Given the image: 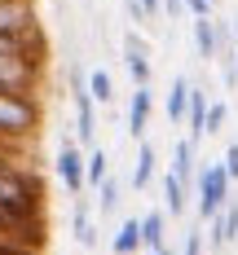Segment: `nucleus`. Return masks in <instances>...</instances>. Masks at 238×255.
Returning a JSON list of instances; mask_svg holds the SVG:
<instances>
[{
    "instance_id": "nucleus-1",
    "label": "nucleus",
    "mask_w": 238,
    "mask_h": 255,
    "mask_svg": "<svg viewBox=\"0 0 238 255\" xmlns=\"http://www.w3.org/2000/svg\"><path fill=\"white\" fill-rule=\"evenodd\" d=\"M0 216H13V220L44 216V180L18 154L0 158Z\"/></svg>"
},
{
    "instance_id": "nucleus-2",
    "label": "nucleus",
    "mask_w": 238,
    "mask_h": 255,
    "mask_svg": "<svg viewBox=\"0 0 238 255\" xmlns=\"http://www.w3.org/2000/svg\"><path fill=\"white\" fill-rule=\"evenodd\" d=\"M44 124L40 93H0V145L13 154H26L35 132Z\"/></svg>"
},
{
    "instance_id": "nucleus-3",
    "label": "nucleus",
    "mask_w": 238,
    "mask_h": 255,
    "mask_svg": "<svg viewBox=\"0 0 238 255\" xmlns=\"http://www.w3.org/2000/svg\"><path fill=\"white\" fill-rule=\"evenodd\" d=\"M225 203H230V176H225L221 163L203 158V167L194 172V211H199V220H212Z\"/></svg>"
},
{
    "instance_id": "nucleus-4",
    "label": "nucleus",
    "mask_w": 238,
    "mask_h": 255,
    "mask_svg": "<svg viewBox=\"0 0 238 255\" xmlns=\"http://www.w3.org/2000/svg\"><path fill=\"white\" fill-rule=\"evenodd\" d=\"M53 172H57V180L66 185V194L71 198H84V154H79V145L71 141V136H62V145H57V158H53Z\"/></svg>"
},
{
    "instance_id": "nucleus-5",
    "label": "nucleus",
    "mask_w": 238,
    "mask_h": 255,
    "mask_svg": "<svg viewBox=\"0 0 238 255\" xmlns=\"http://www.w3.org/2000/svg\"><path fill=\"white\" fill-rule=\"evenodd\" d=\"M71 97H75V136L79 141H93L97 136V106H93L88 88H84V71L71 75Z\"/></svg>"
},
{
    "instance_id": "nucleus-6",
    "label": "nucleus",
    "mask_w": 238,
    "mask_h": 255,
    "mask_svg": "<svg viewBox=\"0 0 238 255\" xmlns=\"http://www.w3.org/2000/svg\"><path fill=\"white\" fill-rule=\"evenodd\" d=\"M124 66H128V75H132V88H146V84L155 79V71H150V53H146V40H141L137 31L124 35Z\"/></svg>"
},
{
    "instance_id": "nucleus-7",
    "label": "nucleus",
    "mask_w": 238,
    "mask_h": 255,
    "mask_svg": "<svg viewBox=\"0 0 238 255\" xmlns=\"http://www.w3.org/2000/svg\"><path fill=\"white\" fill-rule=\"evenodd\" d=\"M208 225V251H225L230 242H238V203H225Z\"/></svg>"
},
{
    "instance_id": "nucleus-8",
    "label": "nucleus",
    "mask_w": 238,
    "mask_h": 255,
    "mask_svg": "<svg viewBox=\"0 0 238 255\" xmlns=\"http://www.w3.org/2000/svg\"><path fill=\"white\" fill-rule=\"evenodd\" d=\"M150 110H155V88L146 84V88H132L128 97V136H146L150 132Z\"/></svg>"
},
{
    "instance_id": "nucleus-9",
    "label": "nucleus",
    "mask_w": 238,
    "mask_h": 255,
    "mask_svg": "<svg viewBox=\"0 0 238 255\" xmlns=\"http://www.w3.org/2000/svg\"><path fill=\"white\" fill-rule=\"evenodd\" d=\"M203 115H208V88L190 84V102H185V141H203Z\"/></svg>"
},
{
    "instance_id": "nucleus-10",
    "label": "nucleus",
    "mask_w": 238,
    "mask_h": 255,
    "mask_svg": "<svg viewBox=\"0 0 238 255\" xmlns=\"http://www.w3.org/2000/svg\"><path fill=\"white\" fill-rule=\"evenodd\" d=\"M137 225H141V251L168 247V211H163V207L146 211V216H137Z\"/></svg>"
},
{
    "instance_id": "nucleus-11",
    "label": "nucleus",
    "mask_w": 238,
    "mask_h": 255,
    "mask_svg": "<svg viewBox=\"0 0 238 255\" xmlns=\"http://www.w3.org/2000/svg\"><path fill=\"white\" fill-rule=\"evenodd\" d=\"M168 172L181 180L185 189L194 185V172H199V154H194V141H185V136H181V141L172 145V167H168Z\"/></svg>"
},
{
    "instance_id": "nucleus-12",
    "label": "nucleus",
    "mask_w": 238,
    "mask_h": 255,
    "mask_svg": "<svg viewBox=\"0 0 238 255\" xmlns=\"http://www.w3.org/2000/svg\"><path fill=\"white\" fill-rule=\"evenodd\" d=\"M71 233H75L79 247H97V225H93V211H88V203L84 198H75V211H71Z\"/></svg>"
},
{
    "instance_id": "nucleus-13",
    "label": "nucleus",
    "mask_w": 238,
    "mask_h": 255,
    "mask_svg": "<svg viewBox=\"0 0 238 255\" xmlns=\"http://www.w3.org/2000/svg\"><path fill=\"white\" fill-rule=\"evenodd\" d=\"M141 251V225H137V216L128 220H119V229L110 238V255H137Z\"/></svg>"
},
{
    "instance_id": "nucleus-14",
    "label": "nucleus",
    "mask_w": 238,
    "mask_h": 255,
    "mask_svg": "<svg viewBox=\"0 0 238 255\" xmlns=\"http://www.w3.org/2000/svg\"><path fill=\"white\" fill-rule=\"evenodd\" d=\"M155 167H159V154L150 141H141L137 145V163H132V189H146L150 180H155Z\"/></svg>"
},
{
    "instance_id": "nucleus-15",
    "label": "nucleus",
    "mask_w": 238,
    "mask_h": 255,
    "mask_svg": "<svg viewBox=\"0 0 238 255\" xmlns=\"http://www.w3.org/2000/svg\"><path fill=\"white\" fill-rule=\"evenodd\" d=\"M185 102H190V79H185V75H172V88H168V97H163L168 124H181V119H185Z\"/></svg>"
},
{
    "instance_id": "nucleus-16",
    "label": "nucleus",
    "mask_w": 238,
    "mask_h": 255,
    "mask_svg": "<svg viewBox=\"0 0 238 255\" xmlns=\"http://www.w3.org/2000/svg\"><path fill=\"white\" fill-rule=\"evenodd\" d=\"M185 207H190V189H185V185L172 176V172H163V211L181 216Z\"/></svg>"
},
{
    "instance_id": "nucleus-17",
    "label": "nucleus",
    "mask_w": 238,
    "mask_h": 255,
    "mask_svg": "<svg viewBox=\"0 0 238 255\" xmlns=\"http://www.w3.org/2000/svg\"><path fill=\"white\" fill-rule=\"evenodd\" d=\"M106 176H110V154L97 145V150H88V154H84V185H93V189H97Z\"/></svg>"
},
{
    "instance_id": "nucleus-18",
    "label": "nucleus",
    "mask_w": 238,
    "mask_h": 255,
    "mask_svg": "<svg viewBox=\"0 0 238 255\" xmlns=\"http://www.w3.org/2000/svg\"><path fill=\"white\" fill-rule=\"evenodd\" d=\"M84 88H88V97H93V106H110V102H115V84H110V75H106L102 66L84 75Z\"/></svg>"
},
{
    "instance_id": "nucleus-19",
    "label": "nucleus",
    "mask_w": 238,
    "mask_h": 255,
    "mask_svg": "<svg viewBox=\"0 0 238 255\" xmlns=\"http://www.w3.org/2000/svg\"><path fill=\"white\" fill-rule=\"evenodd\" d=\"M194 49L203 62H216V26L212 18H194Z\"/></svg>"
},
{
    "instance_id": "nucleus-20",
    "label": "nucleus",
    "mask_w": 238,
    "mask_h": 255,
    "mask_svg": "<svg viewBox=\"0 0 238 255\" xmlns=\"http://www.w3.org/2000/svg\"><path fill=\"white\" fill-rule=\"evenodd\" d=\"M119 203H124V198H119V180H115V172H110V176L97 185V211L110 216V211H119Z\"/></svg>"
},
{
    "instance_id": "nucleus-21",
    "label": "nucleus",
    "mask_w": 238,
    "mask_h": 255,
    "mask_svg": "<svg viewBox=\"0 0 238 255\" xmlns=\"http://www.w3.org/2000/svg\"><path fill=\"white\" fill-rule=\"evenodd\" d=\"M225 119H230V106H225V102H208V115H203V136H216V132L225 128Z\"/></svg>"
},
{
    "instance_id": "nucleus-22",
    "label": "nucleus",
    "mask_w": 238,
    "mask_h": 255,
    "mask_svg": "<svg viewBox=\"0 0 238 255\" xmlns=\"http://www.w3.org/2000/svg\"><path fill=\"white\" fill-rule=\"evenodd\" d=\"M177 255H203V229H185V242Z\"/></svg>"
},
{
    "instance_id": "nucleus-23",
    "label": "nucleus",
    "mask_w": 238,
    "mask_h": 255,
    "mask_svg": "<svg viewBox=\"0 0 238 255\" xmlns=\"http://www.w3.org/2000/svg\"><path fill=\"white\" fill-rule=\"evenodd\" d=\"M221 167H225V176H230V185H234V180H238V141H230V145H225Z\"/></svg>"
},
{
    "instance_id": "nucleus-24",
    "label": "nucleus",
    "mask_w": 238,
    "mask_h": 255,
    "mask_svg": "<svg viewBox=\"0 0 238 255\" xmlns=\"http://www.w3.org/2000/svg\"><path fill=\"white\" fill-rule=\"evenodd\" d=\"M181 9L190 13V18H212L216 4H212V0H181Z\"/></svg>"
},
{
    "instance_id": "nucleus-25",
    "label": "nucleus",
    "mask_w": 238,
    "mask_h": 255,
    "mask_svg": "<svg viewBox=\"0 0 238 255\" xmlns=\"http://www.w3.org/2000/svg\"><path fill=\"white\" fill-rule=\"evenodd\" d=\"M137 4H141V13H146V18H150V13H159V0H137Z\"/></svg>"
},
{
    "instance_id": "nucleus-26",
    "label": "nucleus",
    "mask_w": 238,
    "mask_h": 255,
    "mask_svg": "<svg viewBox=\"0 0 238 255\" xmlns=\"http://www.w3.org/2000/svg\"><path fill=\"white\" fill-rule=\"evenodd\" d=\"M230 35H234V49H238V13L230 18Z\"/></svg>"
},
{
    "instance_id": "nucleus-27",
    "label": "nucleus",
    "mask_w": 238,
    "mask_h": 255,
    "mask_svg": "<svg viewBox=\"0 0 238 255\" xmlns=\"http://www.w3.org/2000/svg\"><path fill=\"white\" fill-rule=\"evenodd\" d=\"M146 255H177L172 247H155V251H146Z\"/></svg>"
},
{
    "instance_id": "nucleus-28",
    "label": "nucleus",
    "mask_w": 238,
    "mask_h": 255,
    "mask_svg": "<svg viewBox=\"0 0 238 255\" xmlns=\"http://www.w3.org/2000/svg\"><path fill=\"white\" fill-rule=\"evenodd\" d=\"M212 4H216V0H212Z\"/></svg>"
}]
</instances>
